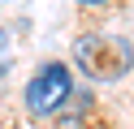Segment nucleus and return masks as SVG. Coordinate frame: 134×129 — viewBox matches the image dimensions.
I'll return each mask as SVG.
<instances>
[{
  "instance_id": "nucleus-1",
  "label": "nucleus",
  "mask_w": 134,
  "mask_h": 129,
  "mask_svg": "<svg viewBox=\"0 0 134 129\" xmlns=\"http://www.w3.org/2000/svg\"><path fill=\"white\" fill-rule=\"evenodd\" d=\"M74 65L95 82H117L121 73H130L134 47L121 34H82L74 43Z\"/></svg>"
},
{
  "instance_id": "nucleus-2",
  "label": "nucleus",
  "mask_w": 134,
  "mask_h": 129,
  "mask_svg": "<svg viewBox=\"0 0 134 129\" xmlns=\"http://www.w3.org/2000/svg\"><path fill=\"white\" fill-rule=\"evenodd\" d=\"M65 99H74L69 65H61V60L39 65V73L26 82V108L35 112V116H52V112H61V108H65Z\"/></svg>"
},
{
  "instance_id": "nucleus-3",
  "label": "nucleus",
  "mask_w": 134,
  "mask_h": 129,
  "mask_svg": "<svg viewBox=\"0 0 134 129\" xmlns=\"http://www.w3.org/2000/svg\"><path fill=\"white\" fill-rule=\"evenodd\" d=\"M78 4H108V0H78Z\"/></svg>"
}]
</instances>
